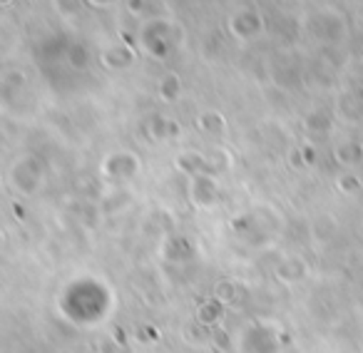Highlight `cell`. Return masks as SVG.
Listing matches in <instances>:
<instances>
[{"mask_svg":"<svg viewBox=\"0 0 363 353\" xmlns=\"http://www.w3.org/2000/svg\"><path fill=\"white\" fill-rule=\"evenodd\" d=\"M132 60H135V52L125 45L110 47V50L102 52V62H105V67H110V70H122V67L132 65Z\"/></svg>","mask_w":363,"mask_h":353,"instance_id":"obj_14","label":"cell"},{"mask_svg":"<svg viewBox=\"0 0 363 353\" xmlns=\"http://www.w3.org/2000/svg\"><path fill=\"white\" fill-rule=\"evenodd\" d=\"M197 127L204 132V135H222L224 130H227V120H224V115L222 112H217V110H207V112H202V115L197 117Z\"/></svg>","mask_w":363,"mask_h":353,"instance_id":"obj_15","label":"cell"},{"mask_svg":"<svg viewBox=\"0 0 363 353\" xmlns=\"http://www.w3.org/2000/svg\"><path fill=\"white\" fill-rule=\"evenodd\" d=\"M338 187L343 189V192H356V189H361V182H358L356 176H351V174H346V176H341V179H338Z\"/></svg>","mask_w":363,"mask_h":353,"instance_id":"obj_21","label":"cell"},{"mask_svg":"<svg viewBox=\"0 0 363 353\" xmlns=\"http://www.w3.org/2000/svg\"><path fill=\"white\" fill-rule=\"evenodd\" d=\"M189 199L194 207L209 209L219 202V182L214 174H197L189 179Z\"/></svg>","mask_w":363,"mask_h":353,"instance_id":"obj_3","label":"cell"},{"mask_svg":"<svg viewBox=\"0 0 363 353\" xmlns=\"http://www.w3.org/2000/svg\"><path fill=\"white\" fill-rule=\"evenodd\" d=\"M279 336L267 326H252L242 336V353H277Z\"/></svg>","mask_w":363,"mask_h":353,"instance_id":"obj_4","label":"cell"},{"mask_svg":"<svg viewBox=\"0 0 363 353\" xmlns=\"http://www.w3.org/2000/svg\"><path fill=\"white\" fill-rule=\"evenodd\" d=\"M262 28H264V21H262V16H259L257 11H242L239 16L232 18L234 35L244 38V40H247V38L259 35V33H262Z\"/></svg>","mask_w":363,"mask_h":353,"instance_id":"obj_7","label":"cell"},{"mask_svg":"<svg viewBox=\"0 0 363 353\" xmlns=\"http://www.w3.org/2000/svg\"><path fill=\"white\" fill-rule=\"evenodd\" d=\"M0 3H3V6H8V3H11V0H0Z\"/></svg>","mask_w":363,"mask_h":353,"instance_id":"obj_23","label":"cell"},{"mask_svg":"<svg viewBox=\"0 0 363 353\" xmlns=\"http://www.w3.org/2000/svg\"><path fill=\"white\" fill-rule=\"evenodd\" d=\"M338 112H341L346 120H363V92L351 90L341 97L338 102Z\"/></svg>","mask_w":363,"mask_h":353,"instance_id":"obj_12","label":"cell"},{"mask_svg":"<svg viewBox=\"0 0 363 353\" xmlns=\"http://www.w3.org/2000/svg\"><path fill=\"white\" fill-rule=\"evenodd\" d=\"M331 127H333V117L328 115V112H323V110H313L311 115L306 117V130L308 132L326 135V132H331Z\"/></svg>","mask_w":363,"mask_h":353,"instance_id":"obj_16","label":"cell"},{"mask_svg":"<svg viewBox=\"0 0 363 353\" xmlns=\"http://www.w3.org/2000/svg\"><path fill=\"white\" fill-rule=\"evenodd\" d=\"M140 40L152 57H167L174 45V26L167 21H152L142 28Z\"/></svg>","mask_w":363,"mask_h":353,"instance_id":"obj_1","label":"cell"},{"mask_svg":"<svg viewBox=\"0 0 363 353\" xmlns=\"http://www.w3.org/2000/svg\"><path fill=\"white\" fill-rule=\"evenodd\" d=\"M67 60H70L72 67H87V50L82 45H72L67 47Z\"/></svg>","mask_w":363,"mask_h":353,"instance_id":"obj_20","label":"cell"},{"mask_svg":"<svg viewBox=\"0 0 363 353\" xmlns=\"http://www.w3.org/2000/svg\"><path fill=\"white\" fill-rule=\"evenodd\" d=\"M177 169H182L184 174L197 176V174H214V167L209 164V159L199 152H184L177 157Z\"/></svg>","mask_w":363,"mask_h":353,"instance_id":"obj_8","label":"cell"},{"mask_svg":"<svg viewBox=\"0 0 363 353\" xmlns=\"http://www.w3.org/2000/svg\"><path fill=\"white\" fill-rule=\"evenodd\" d=\"M333 157H336L338 164L343 167H356L363 162V145L356 140H348V142H341V145L333 150Z\"/></svg>","mask_w":363,"mask_h":353,"instance_id":"obj_11","label":"cell"},{"mask_svg":"<svg viewBox=\"0 0 363 353\" xmlns=\"http://www.w3.org/2000/svg\"><path fill=\"white\" fill-rule=\"evenodd\" d=\"M92 6H100V8H107V6H112L115 0H90Z\"/></svg>","mask_w":363,"mask_h":353,"instance_id":"obj_22","label":"cell"},{"mask_svg":"<svg viewBox=\"0 0 363 353\" xmlns=\"http://www.w3.org/2000/svg\"><path fill=\"white\" fill-rule=\"evenodd\" d=\"M140 172V159H137L132 152H112L105 162H102V174L110 176V179H132V176Z\"/></svg>","mask_w":363,"mask_h":353,"instance_id":"obj_5","label":"cell"},{"mask_svg":"<svg viewBox=\"0 0 363 353\" xmlns=\"http://www.w3.org/2000/svg\"><path fill=\"white\" fill-rule=\"evenodd\" d=\"M237 296H239V286L234 281H222V284H217V286H214V298H217V301H222L224 306H227V303H232Z\"/></svg>","mask_w":363,"mask_h":353,"instance_id":"obj_18","label":"cell"},{"mask_svg":"<svg viewBox=\"0 0 363 353\" xmlns=\"http://www.w3.org/2000/svg\"><path fill=\"white\" fill-rule=\"evenodd\" d=\"M313 35L323 40H338L343 35V21L333 13H321L313 21Z\"/></svg>","mask_w":363,"mask_h":353,"instance_id":"obj_9","label":"cell"},{"mask_svg":"<svg viewBox=\"0 0 363 353\" xmlns=\"http://www.w3.org/2000/svg\"><path fill=\"white\" fill-rule=\"evenodd\" d=\"M274 274H277V279H279V281H284V284H298V281H303V279H306L308 267H306V262H303V259L286 257V259H281V262L277 264Z\"/></svg>","mask_w":363,"mask_h":353,"instance_id":"obj_6","label":"cell"},{"mask_svg":"<svg viewBox=\"0 0 363 353\" xmlns=\"http://www.w3.org/2000/svg\"><path fill=\"white\" fill-rule=\"evenodd\" d=\"M164 257L169 262H189L194 257V247L187 237H169L164 242Z\"/></svg>","mask_w":363,"mask_h":353,"instance_id":"obj_10","label":"cell"},{"mask_svg":"<svg viewBox=\"0 0 363 353\" xmlns=\"http://www.w3.org/2000/svg\"><path fill=\"white\" fill-rule=\"evenodd\" d=\"M97 353H130V348L125 343H120L117 336H105L97 343Z\"/></svg>","mask_w":363,"mask_h":353,"instance_id":"obj_19","label":"cell"},{"mask_svg":"<svg viewBox=\"0 0 363 353\" xmlns=\"http://www.w3.org/2000/svg\"><path fill=\"white\" fill-rule=\"evenodd\" d=\"M222 316H224V303L217 301L214 296L207 298V301L197 308V321L202 323V326H217V323L222 321Z\"/></svg>","mask_w":363,"mask_h":353,"instance_id":"obj_13","label":"cell"},{"mask_svg":"<svg viewBox=\"0 0 363 353\" xmlns=\"http://www.w3.org/2000/svg\"><path fill=\"white\" fill-rule=\"evenodd\" d=\"M13 184H16L18 192L23 194H33L38 187H40V179H43V167L35 157H23L16 167H13V174H11Z\"/></svg>","mask_w":363,"mask_h":353,"instance_id":"obj_2","label":"cell"},{"mask_svg":"<svg viewBox=\"0 0 363 353\" xmlns=\"http://www.w3.org/2000/svg\"><path fill=\"white\" fill-rule=\"evenodd\" d=\"M179 92H182V82H179V77L177 75H164L160 80V97L164 102H174L177 97H179Z\"/></svg>","mask_w":363,"mask_h":353,"instance_id":"obj_17","label":"cell"}]
</instances>
